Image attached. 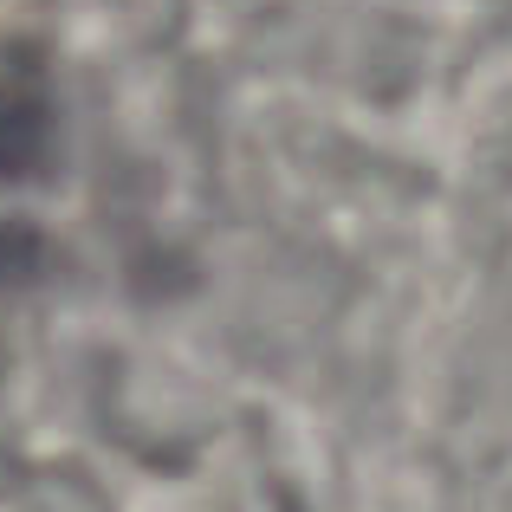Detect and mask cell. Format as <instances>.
Wrapping results in <instances>:
<instances>
[{"instance_id":"1","label":"cell","mask_w":512,"mask_h":512,"mask_svg":"<svg viewBox=\"0 0 512 512\" xmlns=\"http://www.w3.org/2000/svg\"><path fill=\"white\" fill-rule=\"evenodd\" d=\"M33 266H39V240L26 234V227L0 221V305H7L13 292L33 279Z\"/></svg>"}]
</instances>
